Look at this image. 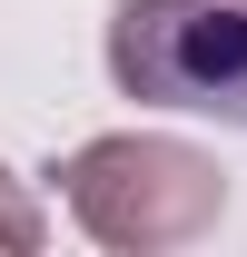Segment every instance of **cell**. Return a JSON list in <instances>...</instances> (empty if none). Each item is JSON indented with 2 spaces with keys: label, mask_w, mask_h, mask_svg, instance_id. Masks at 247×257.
Masks as SVG:
<instances>
[{
  "label": "cell",
  "mask_w": 247,
  "mask_h": 257,
  "mask_svg": "<svg viewBox=\"0 0 247 257\" xmlns=\"http://www.w3.org/2000/svg\"><path fill=\"white\" fill-rule=\"evenodd\" d=\"M109 69L129 99L158 109H217L247 128V10L217 0H129L109 30Z\"/></svg>",
  "instance_id": "cell-1"
}]
</instances>
